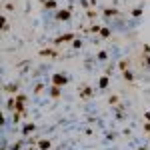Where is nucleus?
Segmentation results:
<instances>
[{
  "instance_id": "20e7f679",
  "label": "nucleus",
  "mask_w": 150,
  "mask_h": 150,
  "mask_svg": "<svg viewBox=\"0 0 150 150\" xmlns=\"http://www.w3.org/2000/svg\"><path fill=\"white\" fill-rule=\"evenodd\" d=\"M92 94H94V90L90 88V86H82L80 88V98H84V100H88V98H92Z\"/></svg>"
},
{
  "instance_id": "423d86ee",
  "label": "nucleus",
  "mask_w": 150,
  "mask_h": 150,
  "mask_svg": "<svg viewBox=\"0 0 150 150\" xmlns=\"http://www.w3.org/2000/svg\"><path fill=\"white\" fill-rule=\"evenodd\" d=\"M70 16H72V12H70V10H60V12H56V18H58V20H70Z\"/></svg>"
},
{
  "instance_id": "f8f14e48",
  "label": "nucleus",
  "mask_w": 150,
  "mask_h": 150,
  "mask_svg": "<svg viewBox=\"0 0 150 150\" xmlns=\"http://www.w3.org/2000/svg\"><path fill=\"white\" fill-rule=\"evenodd\" d=\"M44 8H48V10H56V2H54V0H46V2H44Z\"/></svg>"
},
{
  "instance_id": "4468645a",
  "label": "nucleus",
  "mask_w": 150,
  "mask_h": 150,
  "mask_svg": "<svg viewBox=\"0 0 150 150\" xmlns=\"http://www.w3.org/2000/svg\"><path fill=\"white\" fill-rule=\"evenodd\" d=\"M128 66H130V62H128V60H120V62H118V68L122 70V72L128 70Z\"/></svg>"
},
{
  "instance_id": "b1692460",
  "label": "nucleus",
  "mask_w": 150,
  "mask_h": 150,
  "mask_svg": "<svg viewBox=\"0 0 150 150\" xmlns=\"http://www.w3.org/2000/svg\"><path fill=\"white\" fill-rule=\"evenodd\" d=\"M118 102V96H110V98H108V104H116Z\"/></svg>"
},
{
  "instance_id": "5701e85b",
  "label": "nucleus",
  "mask_w": 150,
  "mask_h": 150,
  "mask_svg": "<svg viewBox=\"0 0 150 150\" xmlns=\"http://www.w3.org/2000/svg\"><path fill=\"white\" fill-rule=\"evenodd\" d=\"M86 16H88V18H94V16H96V10H92V8H90V10L86 12Z\"/></svg>"
},
{
  "instance_id": "4be33fe9",
  "label": "nucleus",
  "mask_w": 150,
  "mask_h": 150,
  "mask_svg": "<svg viewBox=\"0 0 150 150\" xmlns=\"http://www.w3.org/2000/svg\"><path fill=\"white\" fill-rule=\"evenodd\" d=\"M72 46L74 48H82V42L80 40H72Z\"/></svg>"
},
{
  "instance_id": "393cba45",
  "label": "nucleus",
  "mask_w": 150,
  "mask_h": 150,
  "mask_svg": "<svg viewBox=\"0 0 150 150\" xmlns=\"http://www.w3.org/2000/svg\"><path fill=\"white\" fill-rule=\"evenodd\" d=\"M144 130H146V132L150 134V122H146V124H144Z\"/></svg>"
},
{
  "instance_id": "a878e982",
  "label": "nucleus",
  "mask_w": 150,
  "mask_h": 150,
  "mask_svg": "<svg viewBox=\"0 0 150 150\" xmlns=\"http://www.w3.org/2000/svg\"><path fill=\"white\" fill-rule=\"evenodd\" d=\"M144 60H146V66H150V54H146V58H144Z\"/></svg>"
},
{
  "instance_id": "a211bd4d",
  "label": "nucleus",
  "mask_w": 150,
  "mask_h": 150,
  "mask_svg": "<svg viewBox=\"0 0 150 150\" xmlns=\"http://www.w3.org/2000/svg\"><path fill=\"white\" fill-rule=\"evenodd\" d=\"M140 14H142V8H132V16L134 18H138Z\"/></svg>"
},
{
  "instance_id": "9b49d317",
  "label": "nucleus",
  "mask_w": 150,
  "mask_h": 150,
  "mask_svg": "<svg viewBox=\"0 0 150 150\" xmlns=\"http://www.w3.org/2000/svg\"><path fill=\"white\" fill-rule=\"evenodd\" d=\"M106 86H108V74H106V76H102V78H100V82H98V88H106Z\"/></svg>"
},
{
  "instance_id": "9d476101",
  "label": "nucleus",
  "mask_w": 150,
  "mask_h": 150,
  "mask_svg": "<svg viewBox=\"0 0 150 150\" xmlns=\"http://www.w3.org/2000/svg\"><path fill=\"white\" fill-rule=\"evenodd\" d=\"M36 128V124H32V122H28V124H24V128H22V132L24 134H28V132H32Z\"/></svg>"
},
{
  "instance_id": "bb28decb",
  "label": "nucleus",
  "mask_w": 150,
  "mask_h": 150,
  "mask_svg": "<svg viewBox=\"0 0 150 150\" xmlns=\"http://www.w3.org/2000/svg\"><path fill=\"white\" fill-rule=\"evenodd\" d=\"M144 118H146V120L150 122V112H146V114H144Z\"/></svg>"
},
{
  "instance_id": "dca6fc26",
  "label": "nucleus",
  "mask_w": 150,
  "mask_h": 150,
  "mask_svg": "<svg viewBox=\"0 0 150 150\" xmlns=\"http://www.w3.org/2000/svg\"><path fill=\"white\" fill-rule=\"evenodd\" d=\"M6 108H8V110H14V108H16V98H10V100L6 102Z\"/></svg>"
},
{
  "instance_id": "39448f33",
  "label": "nucleus",
  "mask_w": 150,
  "mask_h": 150,
  "mask_svg": "<svg viewBox=\"0 0 150 150\" xmlns=\"http://www.w3.org/2000/svg\"><path fill=\"white\" fill-rule=\"evenodd\" d=\"M38 54H40V56H48V58H56L58 56V52L54 50V48H42Z\"/></svg>"
},
{
  "instance_id": "f03ea898",
  "label": "nucleus",
  "mask_w": 150,
  "mask_h": 150,
  "mask_svg": "<svg viewBox=\"0 0 150 150\" xmlns=\"http://www.w3.org/2000/svg\"><path fill=\"white\" fill-rule=\"evenodd\" d=\"M68 40H74V34L72 32H68V34H62V36H58V38H54V46H60L62 42H68Z\"/></svg>"
},
{
  "instance_id": "f257e3e1",
  "label": "nucleus",
  "mask_w": 150,
  "mask_h": 150,
  "mask_svg": "<svg viewBox=\"0 0 150 150\" xmlns=\"http://www.w3.org/2000/svg\"><path fill=\"white\" fill-rule=\"evenodd\" d=\"M24 102H26V94H18L16 96V112L18 114H26V106H24Z\"/></svg>"
},
{
  "instance_id": "f3484780",
  "label": "nucleus",
  "mask_w": 150,
  "mask_h": 150,
  "mask_svg": "<svg viewBox=\"0 0 150 150\" xmlns=\"http://www.w3.org/2000/svg\"><path fill=\"white\" fill-rule=\"evenodd\" d=\"M100 36H102V38H108V36H110V28H102V30H100Z\"/></svg>"
},
{
  "instance_id": "7ed1b4c3",
  "label": "nucleus",
  "mask_w": 150,
  "mask_h": 150,
  "mask_svg": "<svg viewBox=\"0 0 150 150\" xmlns=\"http://www.w3.org/2000/svg\"><path fill=\"white\" fill-rule=\"evenodd\" d=\"M52 84L64 86V84H68V76H64V74H54V76H52Z\"/></svg>"
},
{
  "instance_id": "ddd939ff",
  "label": "nucleus",
  "mask_w": 150,
  "mask_h": 150,
  "mask_svg": "<svg viewBox=\"0 0 150 150\" xmlns=\"http://www.w3.org/2000/svg\"><path fill=\"white\" fill-rule=\"evenodd\" d=\"M122 76H124V80H128V82L134 80V74H132L130 70H124V72H122Z\"/></svg>"
},
{
  "instance_id": "6e6552de",
  "label": "nucleus",
  "mask_w": 150,
  "mask_h": 150,
  "mask_svg": "<svg viewBox=\"0 0 150 150\" xmlns=\"http://www.w3.org/2000/svg\"><path fill=\"white\" fill-rule=\"evenodd\" d=\"M50 146H52L50 140H38V148H40V150H48Z\"/></svg>"
},
{
  "instance_id": "6ab92c4d",
  "label": "nucleus",
  "mask_w": 150,
  "mask_h": 150,
  "mask_svg": "<svg viewBox=\"0 0 150 150\" xmlns=\"http://www.w3.org/2000/svg\"><path fill=\"white\" fill-rule=\"evenodd\" d=\"M42 90H44V84H36V86H34V92L36 94H40Z\"/></svg>"
},
{
  "instance_id": "0eeeda50",
  "label": "nucleus",
  "mask_w": 150,
  "mask_h": 150,
  "mask_svg": "<svg viewBox=\"0 0 150 150\" xmlns=\"http://www.w3.org/2000/svg\"><path fill=\"white\" fill-rule=\"evenodd\" d=\"M60 88H62V86H56V84H54V86H52V88H50V96H52V98H60Z\"/></svg>"
},
{
  "instance_id": "1a4fd4ad",
  "label": "nucleus",
  "mask_w": 150,
  "mask_h": 150,
  "mask_svg": "<svg viewBox=\"0 0 150 150\" xmlns=\"http://www.w3.org/2000/svg\"><path fill=\"white\" fill-rule=\"evenodd\" d=\"M4 90H6V92H10V94H14L16 90H18V84H6V86H4Z\"/></svg>"
},
{
  "instance_id": "2eb2a0df",
  "label": "nucleus",
  "mask_w": 150,
  "mask_h": 150,
  "mask_svg": "<svg viewBox=\"0 0 150 150\" xmlns=\"http://www.w3.org/2000/svg\"><path fill=\"white\" fill-rule=\"evenodd\" d=\"M116 14H118L116 8H106V10H104V16H106V18H108V16H116Z\"/></svg>"
},
{
  "instance_id": "aec40b11",
  "label": "nucleus",
  "mask_w": 150,
  "mask_h": 150,
  "mask_svg": "<svg viewBox=\"0 0 150 150\" xmlns=\"http://www.w3.org/2000/svg\"><path fill=\"white\" fill-rule=\"evenodd\" d=\"M106 58H108V54H106L104 50H100V52H98V60H106Z\"/></svg>"
},
{
  "instance_id": "412c9836",
  "label": "nucleus",
  "mask_w": 150,
  "mask_h": 150,
  "mask_svg": "<svg viewBox=\"0 0 150 150\" xmlns=\"http://www.w3.org/2000/svg\"><path fill=\"white\" fill-rule=\"evenodd\" d=\"M20 146H22V140H18V142H16V144H14L10 150H20Z\"/></svg>"
}]
</instances>
